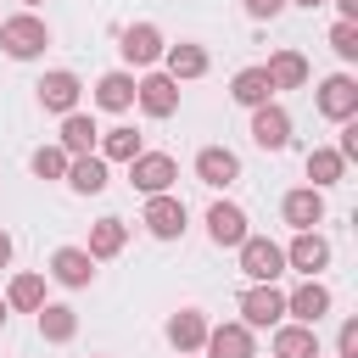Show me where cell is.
I'll return each instance as SVG.
<instances>
[{"label":"cell","mask_w":358,"mask_h":358,"mask_svg":"<svg viewBox=\"0 0 358 358\" xmlns=\"http://www.w3.org/2000/svg\"><path fill=\"white\" fill-rule=\"evenodd\" d=\"M6 263H11V235L0 229V268H6Z\"/></svg>","instance_id":"cell-36"},{"label":"cell","mask_w":358,"mask_h":358,"mask_svg":"<svg viewBox=\"0 0 358 358\" xmlns=\"http://www.w3.org/2000/svg\"><path fill=\"white\" fill-rule=\"evenodd\" d=\"M39 336L45 341H73L78 336V313L67 302H39Z\"/></svg>","instance_id":"cell-26"},{"label":"cell","mask_w":358,"mask_h":358,"mask_svg":"<svg viewBox=\"0 0 358 358\" xmlns=\"http://www.w3.org/2000/svg\"><path fill=\"white\" fill-rule=\"evenodd\" d=\"M336 358H358V319L341 324V336H336Z\"/></svg>","instance_id":"cell-34"},{"label":"cell","mask_w":358,"mask_h":358,"mask_svg":"<svg viewBox=\"0 0 358 358\" xmlns=\"http://www.w3.org/2000/svg\"><path fill=\"white\" fill-rule=\"evenodd\" d=\"M123 241H129V224H123V218H95V224H90V246H84V252L101 263V257H117V252H123Z\"/></svg>","instance_id":"cell-24"},{"label":"cell","mask_w":358,"mask_h":358,"mask_svg":"<svg viewBox=\"0 0 358 358\" xmlns=\"http://www.w3.org/2000/svg\"><path fill=\"white\" fill-rule=\"evenodd\" d=\"M319 112H324L330 123H347V117H358V84H352L347 73L324 78V84H319Z\"/></svg>","instance_id":"cell-11"},{"label":"cell","mask_w":358,"mask_h":358,"mask_svg":"<svg viewBox=\"0 0 358 358\" xmlns=\"http://www.w3.org/2000/svg\"><path fill=\"white\" fill-rule=\"evenodd\" d=\"M280 213H285V224L291 229H313V224H324V196L308 185V190H291L285 201H280Z\"/></svg>","instance_id":"cell-17"},{"label":"cell","mask_w":358,"mask_h":358,"mask_svg":"<svg viewBox=\"0 0 358 358\" xmlns=\"http://www.w3.org/2000/svg\"><path fill=\"white\" fill-rule=\"evenodd\" d=\"M95 106H101V112H129V106H134V73H101Z\"/></svg>","instance_id":"cell-21"},{"label":"cell","mask_w":358,"mask_h":358,"mask_svg":"<svg viewBox=\"0 0 358 358\" xmlns=\"http://www.w3.org/2000/svg\"><path fill=\"white\" fill-rule=\"evenodd\" d=\"M196 179L213 185V190H224V185L241 179V157H235L229 145H201V151H196Z\"/></svg>","instance_id":"cell-7"},{"label":"cell","mask_w":358,"mask_h":358,"mask_svg":"<svg viewBox=\"0 0 358 358\" xmlns=\"http://www.w3.org/2000/svg\"><path fill=\"white\" fill-rule=\"evenodd\" d=\"M168 341H173L179 352H201V341H207V319H201L196 308H179V313L168 319Z\"/></svg>","instance_id":"cell-25"},{"label":"cell","mask_w":358,"mask_h":358,"mask_svg":"<svg viewBox=\"0 0 358 358\" xmlns=\"http://www.w3.org/2000/svg\"><path fill=\"white\" fill-rule=\"evenodd\" d=\"M229 95H235L241 106H263V101H274V84H268L263 67H241L235 84H229Z\"/></svg>","instance_id":"cell-27"},{"label":"cell","mask_w":358,"mask_h":358,"mask_svg":"<svg viewBox=\"0 0 358 358\" xmlns=\"http://www.w3.org/2000/svg\"><path fill=\"white\" fill-rule=\"evenodd\" d=\"M330 50H336L341 62H358V22H336V28H330Z\"/></svg>","instance_id":"cell-32"},{"label":"cell","mask_w":358,"mask_h":358,"mask_svg":"<svg viewBox=\"0 0 358 358\" xmlns=\"http://www.w3.org/2000/svg\"><path fill=\"white\" fill-rule=\"evenodd\" d=\"M45 45H50V28H45L34 11H22V17H6V22H0V50H6L11 62H34Z\"/></svg>","instance_id":"cell-1"},{"label":"cell","mask_w":358,"mask_h":358,"mask_svg":"<svg viewBox=\"0 0 358 358\" xmlns=\"http://www.w3.org/2000/svg\"><path fill=\"white\" fill-rule=\"evenodd\" d=\"M207 358H257L252 352V330L235 319V324H207Z\"/></svg>","instance_id":"cell-14"},{"label":"cell","mask_w":358,"mask_h":358,"mask_svg":"<svg viewBox=\"0 0 358 358\" xmlns=\"http://www.w3.org/2000/svg\"><path fill=\"white\" fill-rule=\"evenodd\" d=\"M235 252H241V274L246 280H280L285 274V246H274L268 235H246Z\"/></svg>","instance_id":"cell-4"},{"label":"cell","mask_w":358,"mask_h":358,"mask_svg":"<svg viewBox=\"0 0 358 358\" xmlns=\"http://www.w3.org/2000/svg\"><path fill=\"white\" fill-rule=\"evenodd\" d=\"M280 319H285V291L274 280H252V291L241 296V324L263 330V324H280Z\"/></svg>","instance_id":"cell-2"},{"label":"cell","mask_w":358,"mask_h":358,"mask_svg":"<svg viewBox=\"0 0 358 358\" xmlns=\"http://www.w3.org/2000/svg\"><path fill=\"white\" fill-rule=\"evenodd\" d=\"M179 358H190V352H179Z\"/></svg>","instance_id":"cell-40"},{"label":"cell","mask_w":358,"mask_h":358,"mask_svg":"<svg viewBox=\"0 0 358 358\" xmlns=\"http://www.w3.org/2000/svg\"><path fill=\"white\" fill-rule=\"evenodd\" d=\"M129 179H134V190H145V196H162V190H173V179H179V162H173L168 151H140V157H129Z\"/></svg>","instance_id":"cell-3"},{"label":"cell","mask_w":358,"mask_h":358,"mask_svg":"<svg viewBox=\"0 0 358 358\" xmlns=\"http://www.w3.org/2000/svg\"><path fill=\"white\" fill-rule=\"evenodd\" d=\"M28 168H34V179H62V173H67V151H62V145H39V151L28 157Z\"/></svg>","instance_id":"cell-31"},{"label":"cell","mask_w":358,"mask_h":358,"mask_svg":"<svg viewBox=\"0 0 358 358\" xmlns=\"http://www.w3.org/2000/svg\"><path fill=\"white\" fill-rule=\"evenodd\" d=\"M241 6H246V17H252V22H268V17H280L291 0H241Z\"/></svg>","instance_id":"cell-33"},{"label":"cell","mask_w":358,"mask_h":358,"mask_svg":"<svg viewBox=\"0 0 358 358\" xmlns=\"http://www.w3.org/2000/svg\"><path fill=\"white\" fill-rule=\"evenodd\" d=\"M134 101H140L145 117H173V112H179V78L145 73V78H134Z\"/></svg>","instance_id":"cell-5"},{"label":"cell","mask_w":358,"mask_h":358,"mask_svg":"<svg viewBox=\"0 0 358 358\" xmlns=\"http://www.w3.org/2000/svg\"><path fill=\"white\" fill-rule=\"evenodd\" d=\"M39 302H45V274H11V285H6V308L39 313Z\"/></svg>","instance_id":"cell-28"},{"label":"cell","mask_w":358,"mask_h":358,"mask_svg":"<svg viewBox=\"0 0 358 358\" xmlns=\"http://www.w3.org/2000/svg\"><path fill=\"white\" fill-rule=\"evenodd\" d=\"M140 224H145V229H151L157 241H173V235H185V201L162 190V196H151V201H145Z\"/></svg>","instance_id":"cell-8"},{"label":"cell","mask_w":358,"mask_h":358,"mask_svg":"<svg viewBox=\"0 0 358 358\" xmlns=\"http://www.w3.org/2000/svg\"><path fill=\"white\" fill-rule=\"evenodd\" d=\"M95 140H101L95 117H84V112H67V117H62V151H67V157H90Z\"/></svg>","instance_id":"cell-22"},{"label":"cell","mask_w":358,"mask_h":358,"mask_svg":"<svg viewBox=\"0 0 358 358\" xmlns=\"http://www.w3.org/2000/svg\"><path fill=\"white\" fill-rule=\"evenodd\" d=\"M50 280H62L67 291H78V285L95 280V257H90L84 246H62V252L50 257Z\"/></svg>","instance_id":"cell-15"},{"label":"cell","mask_w":358,"mask_h":358,"mask_svg":"<svg viewBox=\"0 0 358 358\" xmlns=\"http://www.w3.org/2000/svg\"><path fill=\"white\" fill-rule=\"evenodd\" d=\"M207 235H213V246H241L252 229H246V213L235 201H213L207 207Z\"/></svg>","instance_id":"cell-13"},{"label":"cell","mask_w":358,"mask_h":358,"mask_svg":"<svg viewBox=\"0 0 358 358\" xmlns=\"http://www.w3.org/2000/svg\"><path fill=\"white\" fill-rule=\"evenodd\" d=\"M168 78H201L207 73V50L201 45H168Z\"/></svg>","instance_id":"cell-29"},{"label":"cell","mask_w":358,"mask_h":358,"mask_svg":"<svg viewBox=\"0 0 358 358\" xmlns=\"http://www.w3.org/2000/svg\"><path fill=\"white\" fill-rule=\"evenodd\" d=\"M62 179H67L78 196H101V190H106V162H101L95 151H90V157H67V173H62Z\"/></svg>","instance_id":"cell-19"},{"label":"cell","mask_w":358,"mask_h":358,"mask_svg":"<svg viewBox=\"0 0 358 358\" xmlns=\"http://www.w3.org/2000/svg\"><path fill=\"white\" fill-rule=\"evenodd\" d=\"M274 358H319V330L313 324H280L274 330Z\"/></svg>","instance_id":"cell-20"},{"label":"cell","mask_w":358,"mask_h":358,"mask_svg":"<svg viewBox=\"0 0 358 358\" xmlns=\"http://www.w3.org/2000/svg\"><path fill=\"white\" fill-rule=\"evenodd\" d=\"M336 11H341V22H358V0H336Z\"/></svg>","instance_id":"cell-35"},{"label":"cell","mask_w":358,"mask_h":358,"mask_svg":"<svg viewBox=\"0 0 358 358\" xmlns=\"http://www.w3.org/2000/svg\"><path fill=\"white\" fill-rule=\"evenodd\" d=\"M291 6H308V11H313V6H324V0H291Z\"/></svg>","instance_id":"cell-38"},{"label":"cell","mask_w":358,"mask_h":358,"mask_svg":"<svg viewBox=\"0 0 358 358\" xmlns=\"http://www.w3.org/2000/svg\"><path fill=\"white\" fill-rule=\"evenodd\" d=\"M324 263H330V241H324L319 229H296V241L285 246V268H296V274L313 280Z\"/></svg>","instance_id":"cell-9"},{"label":"cell","mask_w":358,"mask_h":358,"mask_svg":"<svg viewBox=\"0 0 358 358\" xmlns=\"http://www.w3.org/2000/svg\"><path fill=\"white\" fill-rule=\"evenodd\" d=\"M34 90H39V106H45V112H62V117H67V112H78V90H84V84H78L67 67H56V73H45Z\"/></svg>","instance_id":"cell-10"},{"label":"cell","mask_w":358,"mask_h":358,"mask_svg":"<svg viewBox=\"0 0 358 358\" xmlns=\"http://www.w3.org/2000/svg\"><path fill=\"white\" fill-rule=\"evenodd\" d=\"M263 73H268L274 90H302V84H308V62H302V50H274V56L263 62Z\"/></svg>","instance_id":"cell-18"},{"label":"cell","mask_w":358,"mask_h":358,"mask_svg":"<svg viewBox=\"0 0 358 358\" xmlns=\"http://www.w3.org/2000/svg\"><path fill=\"white\" fill-rule=\"evenodd\" d=\"M308 179H313V190L341 185V179H347V157H341L336 145H313V151H308Z\"/></svg>","instance_id":"cell-23"},{"label":"cell","mask_w":358,"mask_h":358,"mask_svg":"<svg viewBox=\"0 0 358 358\" xmlns=\"http://www.w3.org/2000/svg\"><path fill=\"white\" fill-rule=\"evenodd\" d=\"M252 145H263V151H285V145H291V112L274 106V101L252 106Z\"/></svg>","instance_id":"cell-6"},{"label":"cell","mask_w":358,"mask_h":358,"mask_svg":"<svg viewBox=\"0 0 358 358\" xmlns=\"http://www.w3.org/2000/svg\"><path fill=\"white\" fill-rule=\"evenodd\" d=\"M22 6H39V0H22Z\"/></svg>","instance_id":"cell-39"},{"label":"cell","mask_w":358,"mask_h":358,"mask_svg":"<svg viewBox=\"0 0 358 358\" xmlns=\"http://www.w3.org/2000/svg\"><path fill=\"white\" fill-rule=\"evenodd\" d=\"M285 313H291L296 324H319V319L330 313V291H324L319 280H302V285L285 296Z\"/></svg>","instance_id":"cell-16"},{"label":"cell","mask_w":358,"mask_h":358,"mask_svg":"<svg viewBox=\"0 0 358 358\" xmlns=\"http://www.w3.org/2000/svg\"><path fill=\"white\" fill-rule=\"evenodd\" d=\"M95 145H101V162H129V157H140V134H134V129H106Z\"/></svg>","instance_id":"cell-30"},{"label":"cell","mask_w":358,"mask_h":358,"mask_svg":"<svg viewBox=\"0 0 358 358\" xmlns=\"http://www.w3.org/2000/svg\"><path fill=\"white\" fill-rule=\"evenodd\" d=\"M117 50H123V62H129V67H151V62H157L168 45H162V34H157L151 22H134V28H123Z\"/></svg>","instance_id":"cell-12"},{"label":"cell","mask_w":358,"mask_h":358,"mask_svg":"<svg viewBox=\"0 0 358 358\" xmlns=\"http://www.w3.org/2000/svg\"><path fill=\"white\" fill-rule=\"evenodd\" d=\"M6 313H11V308H6V296H0V330H6Z\"/></svg>","instance_id":"cell-37"}]
</instances>
